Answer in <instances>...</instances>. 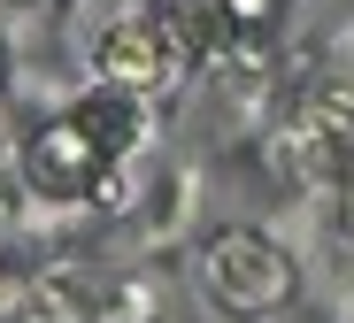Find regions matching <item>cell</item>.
Wrapping results in <instances>:
<instances>
[{
  "instance_id": "cell-1",
  "label": "cell",
  "mask_w": 354,
  "mask_h": 323,
  "mask_svg": "<svg viewBox=\"0 0 354 323\" xmlns=\"http://www.w3.org/2000/svg\"><path fill=\"white\" fill-rule=\"evenodd\" d=\"M231 16H239V24H262V16H270V0H231Z\"/></svg>"
}]
</instances>
